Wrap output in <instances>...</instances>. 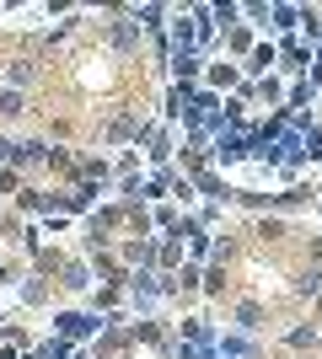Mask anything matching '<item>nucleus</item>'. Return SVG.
<instances>
[{
	"label": "nucleus",
	"instance_id": "f257e3e1",
	"mask_svg": "<svg viewBox=\"0 0 322 359\" xmlns=\"http://www.w3.org/2000/svg\"><path fill=\"white\" fill-rule=\"evenodd\" d=\"M107 316L86 311V306H65V311H54V338H65V344H86V338H97L102 332Z\"/></svg>",
	"mask_w": 322,
	"mask_h": 359
},
{
	"label": "nucleus",
	"instance_id": "f03ea898",
	"mask_svg": "<svg viewBox=\"0 0 322 359\" xmlns=\"http://www.w3.org/2000/svg\"><path fill=\"white\" fill-rule=\"evenodd\" d=\"M279 65H274V75H290V81H301V75L311 70V43L307 38H279Z\"/></svg>",
	"mask_w": 322,
	"mask_h": 359
},
{
	"label": "nucleus",
	"instance_id": "7ed1b4c3",
	"mask_svg": "<svg viewBox=\"0 0 322 359\" xmlns=\"http://www.w3.org/2000/svg\"><path fill=\"white\" fill-rule=\"evenodd\" d=\"M295 210H317V182H290V188H279L274 198H269V215H295Z\"/></svg>",
	"mask_w": 322,
	"mask_h": 359
},
{
	"label": "nucleus",
	"instance_id": "20e7f679",
	"mask_svg": "<svg viewBox=\"0 0 322 359\" xmlns=\"http://www.w3.org/2000/svg\"><path fill=\"white\" fill-rule=\"evenodd\" d=\"M92 263H86V257H65V269H60V279H54V285L65 290V295H76V300H86L92 295Z\"/></svg>",
	"mask_w": 322,
	"mask_h": 359
},
{
	"label": "nucleus",
	"instance_id": "39448f33",
	"mask_svg": "<svg viewBox=\"0 0 322 359\" xmlns=\"http://www.w3.org/2000/svg\"><path fill=\"white\" fill-rule=\"evenodd\" d=\"M167 70H172V86H183V91H194L204 81V54H194V48H183V54H172L167 60Z\"/></svg>",
	"mask_w": 322,
	"mask_h": 359
},
{
	"label": "nucleus",
	"instance_id": "423d86ee",
	"mask_svg": "<svg viewBox=\"0 0 322 359\" xmlns=\"http://www.w3.org/2000/svg\"><path fill=\"white\" fill-rule=\"evenodd\" d=\"M199 86H210L215 97H226V91L242 86V70H236L231 60H204V81H199Z\"/></svg>",
	"mask_w": 322,
	"mask_h": 359
},
{
	"label": "nucleus",
	"instance_id": "0eeeda50",
	"mask_svg": "<svg viewBox=\"0 0 322 359\" xmlns=\"http://www.w3.org/2000/svg\"><path fill=\"white\" fill-rule=\"evenodd\" d=\"M274 65H279V48L274 43H253L236 70H242V81H263V75H274Z\"/></svg>",
	"mask_w": 322,
	"mask_h": 359
},
{
	"label": "nucleus",
	"instance_id": "6e6552de",
	"mask_svg": "<svg viewBox=\"0 0 322 359\" xmlns=\"http://www.w3.org/2000/svg\"><path fill=\"white\" fill-rule=\"evenodd\" d=\"M38 70H43V65L32 60V54H16V60H6V70H0V86H11V91H27L32 81H38Z\"/></svg>",
	"mask_w": 322,
	"mask_h": 359
},
{
	"label": "nucleus",
	"instance_id": "1a4fd4ad",
	"mask_svg": "<svg viewBox=\"0 0 322 359\" xmlns=\"http://www.w3.org/2000/svg\"><path fill=\"white\" fill-rule=\"evenodd\" d=\"M220 43H226L231 65H242V60H247V48L258 43V32L247 27V22H231V27H220Z\"/></svg>",
	"mask_w": 322,
	"mask_h": 359
},
{
	"label": "nucleus",
	"instance_id": "9d476101",
	"mask_svg": "<svg viewBox=\"0 0 322 359\" xmlns=\"http://www.w3.org/2000/svg\"><path fill=\"white\" fill-rule=\"evenodd\" d=\"M16 300H22V306H48V300H54V279L22 273V279H16Z\"/></svg>",
	"mask_w": 322,
	"mask_h": 359
},
{
	"label": "nucleus",
	"instance_id": "9b49d317",
	"mask_svg": "<svg viewBox=\"0 0 322 359\" xmlns=\"http://www.w3.org/2000/svg\"><path fill=\"white\" fill-rule=\"evenodd\" d=\"M76 156H81L76 145H48V161H43V172L65 177V188H70V182H76Z\"/></svg>",
	"mask_w": 322,
	"mask_h": 359
},
{
	"label": "nucleus",
	"instance_id": "f8f14e48",
	"mask_svg": "<svg viewBox=\"0 0 322 359\" xmlns=\"http://www.w3.org/2000/svg\"><path fill=\"white\" fill-rule=\"evenodd\" d=\"M65 257H70V252H65V247H48V241H43V247L32 252V269H27V273H38V279H60Z\"/></svg>",
	"mask_w": 322,
	"mask_h": 359
},
{
	"label": "nucleus",
	"instance_id": "ddd939ff",
	"mask_svg": "<svg viewBox=\"0 0 322 359\" xmlns=\"http://www.w3.org/2000/svg\"><path fill=\"white\" fill-rule=\"evenodd\" d=\"M86 311H97V316L123 311V285H97L92 295H86Z\"/></svg>",
	"mask_w": 322,
	"mask_h": 359
},
{
	"label": "nucleus",
	"instance_id": "4468645a",
	"mask_svg": "<svg viewBox=\"0 0 322 359\" xmlns=\"http://www.w3.org/2000/svg\"><path fill=\"white\" fill-rule=\"evenodd\" d=\"M269 27H274L279 38H290V32L301 27V6H285V0H269Z\"/></svg>",
	"mask_w": 322,
	"mask_h": 359
},
{
	"label": "nucleus",
	"instance_id": "2eb2a0df",
	"mask_svg": "<svg viewBox=\"0 0 322 359\" xmlns=\"http://www.w3.org/2000/svg\"><path fill=\"white\" fill-rule=\"evenodd\" d=\"M279 344H285V348H317L322 344V322H317V316H311V322H295Z\"/></svg>",
	"mask_w": 322,
	"mask_h": 359
},
{
	"label": "nucleus",
	"instance_id": "dca6fc26",
	"mask_svg": "<svg viewBox=\"0 0 322 359\" xmlns=\"http://www.w3.org/2000/svg\"><path fill=\"white\" fill-rule=\"evenodd\" d=\"M263 322H269V306H263V300H242V306H236V332H247V338H253Z\"/></svg>",
	"mask_w": 322,
	"mask_h": 359
},
{
	"label": "nucleus",
	"instance_id": "f3484780",
	"mask_svg": "<svg viewBox=\"0 0 322 359\" xmlns=\"http://www.w3.org/2000/svg\"><path fill=\"white\" fill-rule=\"evenodd\" d=\"M290 295H301V300H317L322 295V269H317V263H307V269L290 279Z\"/></svg>",
	"mask_w": 322,
	"mask_h": 359
},
{
	"label": "nucleus",
	"instance_id": "a211bd4d",
	"mask_svg": "<svg viewBox=\"0 0 322 359\" xmlns=\"http://www.w3.org/2000/svg\"><path fill=\"white\" fill-rule=\"evenodd\" d=\"M177 220H183V210H177L172 198L151 204V225H156V236H172V231H177Z\"/></svg>",
	"mask_w": 322,
	"mask_h": 359
},
{
	"label": "nucleus",
	"instance_id": "6ab92c4d",
	"mask_svg": "<svg viewBox=\"0 0 322 359\" xmlns=\"http://www.w3.org/2000/svg\"><path fill=\"white\" fill-rule=\"evenodd\" d=\"M226 285H231V269H226V263H204V279H199L204 295L220 300V295H226Z\"/></svg>",
	"mask_w": 322,
	"mask_h": 359
},
{
	"label": "nucleus",
	"instance_id": "aec40b11",
	"mask_svg": "<svg viewBox=\"0 0 322 359\" xmlns=\"http://www.w3.org/2000/svg\"><path fill=\"white\" fill-rule=\"evenodd\" d=\"M27 113V91H11V86H0V123H16Z\"/></svg>",
	"mask_w": 322,
	"mask_h": 359
},
{
	"label": "nucleus",
	"instance_id": "412c9836",
	"mask_svg": "<svg viewBox=\"0 0 322 359\" xmlns=\"http://www.w3.org/2000/svg\"><path fill=\"white\" fill-rule=\"evenodd\" d=\"M27 359H76V344H65V338H43V344H32Z\"/></svg>",
	"mask_w": 322,
	"mask_h": 359
},
{
	"label": "nucleus",
	"instance_id": "4be33fe9",
	"mask_svg": "<svg viewBox=\"0 0 322 359\" xmlns=\"http://www.w3.org/2000/svg\"><path fill=\"white\" fill-rule=\"evenodd\" d=\"M247 236H258V241H279V236H285V220H279V215H258V220L247 225Z\"/></svg>",
	"mask_w": 322,
	"mask_h": 359
},
{
	"label": "nucleus",
	"instance_id": "5701e85b",
	"mask_svg": "<svg viewBox=\"0 0 322 359\" xmlns=\"http://www.w3.org/2000/svg\"><path fill=\"white\" fill-rule=\"evenodd\" d=\"M301 32H307V43H322V11L301 6Z\"/></svg>",
	"mask_w": 322,
	"mask_h": 359
},
{
	"label": "nucleus",
	"instance_id": "b1692460",
	"mask_svg": "<svg viewBox=\"0 0 322 359\" xmlns=\"http://www.w3.org/2000/svg\"><path fill=\"white\" fill-rule=\"evenodd\" d=\"M317 204H322V182H317Z\"/></svg>",
	"mask_w": 322,
	"mask_h": 359
},
{
	"label": "nucleus",
	"instance_id": "393cba45",
	"mask_svg": "<svg viewBox=\"0 0 322 359\" xmlns=\"http://www.w3.org/2000/svg\"><path fill=\"white\" fill-rule=\"evenodd\" d=\"M0 322H6V311H0Z\"/></svg>",
	"mask_w": 322,
	"mask_h": 359
}]
</instances>
